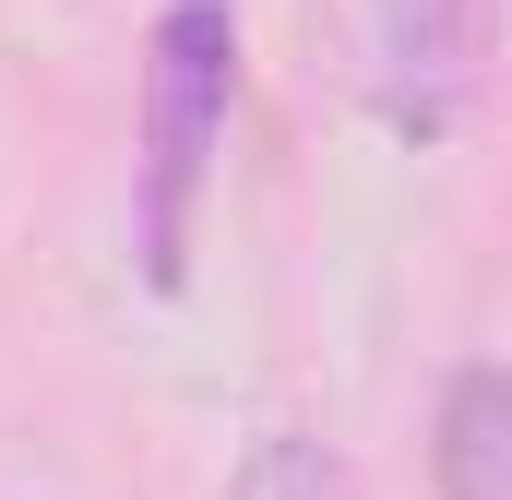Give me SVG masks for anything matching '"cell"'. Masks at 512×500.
Segmentation results:
<instances>
[{
	"label": "cell",
	"mask_w": 512,
	"mask_h": 500,
	"mask_svg": "<svg viewBox=\"0 0 512 500\" xmlns=\"http://www.w3.org/2000/svg\"><path fill=\"white\" fill-rule=\"evenodd\" d=\"M227 84H239L227 0H167L155 60H143V274L167 298L191 286V203H203L215 131H227Z\"/></svg>",
	"instance_id": "6da1fadb"
},
{
	"label": "cell",
	"mask_w": 512,
	"mask_h": 500,
	"mask_svg": "<svg viewBox=\"0 0 512 500\" xmlns=\"http://www.w3.org/2000/svg\"><path fill=\"white\" fill-rule=\"evenodd\" d=\"M489 12L501 0H370V96L405 143H453L489 84Z\"/></svg>",
	"instance_id": "7a4b0ae2"
},
{
	"label": "cell",
	"mask_w": 512,
	"mask_h": 500,
	"mask_svg": "<svg viewBox=\"0 0 512 500\" xmlns=\"http://www.w3.org/2000/svg\"><path fill=\"white\" fill-rule=\"evenodd\" d=\"M441 500H512V370L465 358L441 393Z\"/></svg>",
	"instance_id": "3957f363"
},
{
	"label": "cell",
	"mask_w": 512,
	"mask_h": 500,
	"mask_svg": "<svg viewBox=\"0 0 512 500\" xmlns=\"http://www.w3.org/2000/svg\"><path fill=\"white\" fill-rule=\"evenodd\" d=\"M227 500H358V477H346L334 441H310V429H262L251 453H239V489H227Z\"/></svg>",
	"instance_id": "277c9868"
}]
</instances>
